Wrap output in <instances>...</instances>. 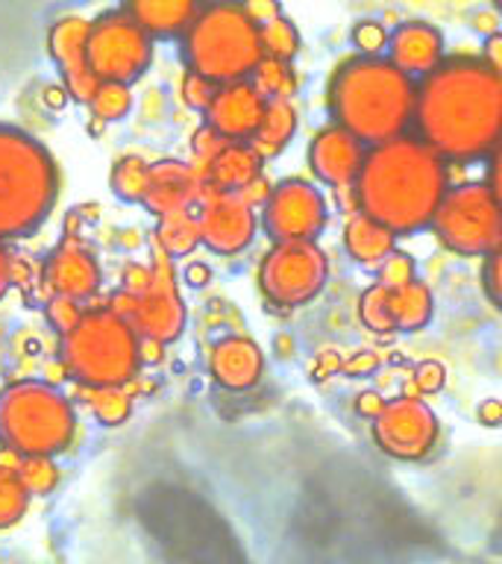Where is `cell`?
I'll use <instances>...</instances> for the list:
<instances>
[{
  "instance_id": "obj_1",
  "label": "cell",
  "mask_w": 502,
  "mask_h": 564,
  "mask_svg": "<svg viewBox=\"0 0 502 564\" xmlns=\"http://www.w3.org/2000/svg\"><path fill=\"white\" fill-rule=\"evenodd\" d=\"M414 123L444 162H473L502 144V77L482 59L456 56L421 79Z\"/></svg>"
},
{
  "instance_id": "obj_2",
  "label": "cell",
  "mask_w": 502,
  "mask_h": 564,
  "mask_svg": "<svg viewBox=\"0 0 502 564\" xmlns=\"http://www.w3.org/2000/svg\"><path fill=\"white\" fill-rule=\"evenodd\" d=\"M359 212L379 220L394 236H412L432 227L440 200L449 192L447 162L421 139L385 141L364 153L352 185Z\"/></svg>"
},
{
  "instance_id": "obj_3",
  "label": "cell",
  "mask_w": 502,
  "mask_h": 564,
  "mask_svg": "<svg viewBox=\"0 0 502 564\" xmlns=\"http://www.w3.org/2000/svg\"><path fill=\"white\" fill-rule=\"evenodd\" d=\"M417 83L385 56H356L335 70L329 83V109L338 127L364 144L403 139L414 121Z\"/></svg>"
},
{
  "instance_id": "obj_4",
  "label": "cell",
  "mask_w": 502,
  "mask_h": 564,
  "mask_svg": "<svg viewBox=\"0 0 502 564\" xmlns=\"http://www.w3.org/2000/svg\"><path fill=\"white\" fill-rule=\"evenodd\" d=\"M59 194V167L30 132L0 123V241L33 236Z\"/></svg>"
},
{
  "instance_id": "obj_5",
  "label": "cell",
  "mask_w": 502,
  "mask_h": 564,
  "mask_svg": "<svg viewBox=\"0 0 502 564\" xmlns=\"http://www.w3.org/2000/svg\"><path fill=\"white\" fill-rule=\"evenodd\" d=\"M59 356L83 388H123L139 377L144 341L112 306L91 308L62 335Z\"/></svg>"
},
{
  "instance_id": "obj_6",
  "label": "cell",
  "mask_w": 502,
  "mask_h": 564,
  "mask_svg": "<svg viewBox=\"0 0 502 564\" xmlns=\"http://www.w3.org/2000/svg\"><path fill=\"white\" fill-rule=\"evenodd\" d=\"M183 59L188 70L211 79L215 86L250 79L264 59L259 24L247 7L238 3L200 7L194 24L183 35Z\"/></svg>"
},
{
  "instance_id": "obj_7",
  "label": "cell",
  "mask_w": 502,
  "mask_h": 564,
  "mask_svg": "<svg viewBox=\"0 0 502 564\" xmlns=\"http://www.w3.org/2000/svg\"><path fill=\"white\" fill-rule=\"evenodd\" d=\"M77 414L59 388L12 382L0 391V444L21 458H53L74 441Z\"/></svg>"
},
{
  "instance_id": "obj_8",
  "label": "cell",
  "mask_w": 502,
  "mask_h": 564,
  "mask_svg": "<svg viewBox=\"0 0 502 564\" xmlns=\"http://www.w3.org/2000/svg\"><path fill=\"white\" fill-rule=\"evenodd\" d=\"M112 308L123 321H130L141 341L153 347L176 341L183 335L188 315L176 289L174 259L153 245V262L148 268L144 264L127 268L123 289L112 297Z\"/></svg>"
},
{
  "instance_id": "obj_9",
  "label": "cell",
  "mask_w": 502,
  "mask_h": 564,
  "mask_svg": "<svg viewBox=\"0 0 502 564\" xmlns=\"http://www.w3.org/2000/svg\"><path fill=\"white\" fill-rule=\"evenodd\" d=\"M432 229L452 253L488 259L502 245V206L488 183L456 185L440 200Z\"/></svg>"
},
{
  "instance_id": "obj_10",
  "label": "cell",
  "mask_w": 502,
  "mask_h": 564,
  "mask_svg": "<svg viewBox=\"0 0 502 564\" xmlns=\"http://www.w3.org/2000/svg\"><path fill=\"white\" fill-rule=\"evenodd\" d=\"M86 51L100 83L132 86L153 62V39L135 24L127 7H121L88 21Z\"/></svg>"
},
{
  "instance_id": "obj_11",
  "label": "cell",
  "mask_w": 502,
  "mask_h": 564,
  "mask_svg": "<svg viewBox=\"0 0 502 564\" xmlns=\"http://www.w3.org/2000/svg\"><path fill=\"white\" fill-rule=\"evenodd\" d=\"M329 280V259L317 241L273 245L259 264V289L273 306H306Z\"/></svg>"
},
{
  "instance_id": "obj_12",
  "label": "cell",
  "mask_w": 502,
  "mask_h": 564,
  "mask_svg": "<svg viewBox=\"0 0 502 564\" xmlns=\"http://www.w3.org/2000/svg\"><path fill=\"white\" fill-rule=\"evenodd\" d=\"M262 227L273 245L285 241H315L326 227L329 209L320 188L299 176H288L273 185L271 197L262 209Z\"/></svg>"
},
{
  "instance_id": "obj_13",
  "label": "cell",
  "mask_w": 502,
  "mask_h": 564,
  "mask_svg": "<svg viewBox=\"0 0 502 564\" xmlns=\"http://www.w3.org/2000/svg\"><path fill=\"white\" fill-rule=\"evenodd\" d=\"M376 447L400 462H421L438 444V417L421 397H396L373 417Z\"/></svg>"
},
{
  "instance_id": "obj_14",
  "label": "cell",
  "mask_w": 502,
  "mask_h": 564,
  "mask_svg": "<svg viewBox=\"0 0 502 564\" xmlns=\"http://www.w3.org/2000/svg\"><path fill=\"white\" fill-rule=\"evenodd\" d=\"M197 220H200V241L218 256L244 253L259 229L255 209L241 194L220 192L211 185L203 188Z\"/></svg>"
},
{
  "instance_id": "obj_15",
  "label": "cell",
  "mask_w": 502,
  "mask_h": 564,
  "mask_svg": "<svg viewBox=\"0 0 502 564\" xmlns=\"http://www.w3.org/2000/svg\"><path fill=\"white\" fill-rule=\"evenodd\" d=\"M88 21L77 15L59 18L56 24L47 30V51L51 59L59 68L62 86L77 104H91V97L100 88V79L95 77V70L88 65Z\"/></svg>"
},
{
  "instance_id": "obj_16",
  "label": "cell",
  "mask_w": 502,
  "mask_h": 564,
  "mask_svg": "<svg viewBox=\"0 0 502 564\" xmlns=\"http://www.w3.org/2000/svg\"><path fill=\"white\" fill-rule=\"evenodd\" d=\"M100 280L103 273H100L95 250L79 236L62 238L44 262V285L51 291V297H68L79 303L100 289Z\"/></svg>"
},
{
  "instance_id": "obj_17",
  "label": "cell",
  "mask_w": 502,
  "mask_h": 564,
  "mask_svg": "<svg viewBox=\"0 0 502 564\" xmlns=\"http://www.w3.org/2000/svg\"><path fill=\"white\" fill-rule=\"evenodd\" d=\"M361 165H364L361 141L338 123L317 130L312 144H308V167L315 171L320 183H326L335 192L352 188L359 180Z\"/></svg>"
},
{
  "instance_id": "obj_18",
  "label": "cell",
  "mask_w": 502,
  "mask_h": 564,
  "mask_svg": "<svg viewBox=\"0 0 502 564\" xmlns=\"http://www.w3.org/2000/svg\"><path fill=\"white\" fill-rule=\"evenodd\" d=\"M264 106L268 100L259 95V88L250 79H241V83L218 86V95L203 112V118H206L209 130H215L227 141H250L262 123Z\"/></svg>"
},
{
  "instance_id": "obj_19",
  "label": "cell",
  "mask_w": 502,
  "mask_h": 564,
  "mask_svg": "<svg viewBox=\"0 0 502 564\" xmlns=\"http://www.w3.org/2000/svg\"><path fill=\"white\" fill-rule=\"evenodd\" d=\"M203 176L192 167V162H179V159H162L150 165V183L144 194V206H148L156 218H167L176 212L197 209L203 197Z\"/></svg>"
},
{
  "instance_id": "obj_20",
  "label": "cell",
  "mask_w": 502,
  "mask_h": 564,
  "mask_svg": "<svg viewBox=\"0 0 502 564\" xmlns=\"http://www.w3.org/2000/svg\"><path fill=\"white\" fill-rule=\"evenodd\" d=\"M388 62L405 77H429L444 65V35L426 21H405L388 39Z\"/></svg>"
},
{
  "instance_id": "obj_21",
  "label": "cell",
  "mask_w": 502,
  "mask_h": 564,
  "mask_svg": "<svg viewBox=\"0 0 502 564\" xmlns=\"http://www.w3.org/2000/svg\"><path fill=\"white\" fill-rule=\"evenodd\" d=\"M209 370L218 386L229 391H247L262 379L264 352L247 335H227L211 347Z\"/></svg>"
},
{
  "instance_id": "obj_22",
  "label": "cell",
  "mask_w": 502,
  "mask_h": 564,
  "mask_svg": "<svg viewBox=\"0 0 502 564\" xmlns=\"http://www.w3.org/2000/svg\"><path fill=\"white\" fill-rule=\"evenodd\" d=\"M343 250L361 268L379 271L396 253V236L364 212H356L343 224Z\"/></svg>"
},
{
  "instance_id": "obj_23",
  "label": "cell",
  "mask_w": 502,
  "mask_h": 564,
  "mask_svg": "<svg viewBox=\"0 0 502 564\" xmlns=\"http://www.w3.org/2000/svg\"><path fill=\"white\" fill-rule=\"evenodd\" d=\"M264 159L250 148V141H229L218 156L211 159V165L203 174V183L220 192H244L247 185H253L262 176Z\"/></svg>"
},
{
  "instance_id": "obj_24",
  "label": "cell",
  "mask_w": 502,
  "mask_h": 564,
  "mask_svg": "<svg viewBox=\"0 0 502 564\" xmlns=\"http://www.w3.org/2000/svg\"><path fill=\"white\" fill-rule=\"evenodd\" d=\"M127 12L150 39H174L188 33L200 7L194 0H139L130 3Z\"/></svg>"
},
{
  "instance_id": "obj_25",
  "label": "cell",
  "mask_w": 502,
  "mask_h": 564,
  "mask_svg": "<svg viewBox=\"0 0 502 564\" xmlns=\"http://www.w3.org/2000/svg\"><path fill=\"white\" fill-rule=\"evenodd\" d=\"M388 303L394 333H421L435 315V297L423 280L408 282L403 289H388Z\"/></svg>"
},
{
  "instance_id": "obj_26",
  "label": "cell",
  "mask_w": 502,
  "mask_h": 564,
  "mask_svg": "<svg viewBox=\"0 0 502 564\" xmlns=\"http://www.w3.org/2000/svg\"><path fill=\"white\" fill-rule=\"evenodd\" d=\"M294 132H297V109H294V104L291 100H268L262 123L250 139V148L268 162V159L280 156L282 150L288 148Z\"/></svg>"
},
{
  "instance_id": "obj_27",
  "label": "cell",
  "mask_w": 502,
  "mask_h": 564,
  "mask_svg": "<svg viewBox=\"0 0 502 564\" xmlns=\"http://www.w3.org/2000/svg\"><path fill=\"white\" fill-rule=\"evenodd\" d=\"M153 245L165 256H171V259L194 253V247L203 245L197 212H176V215L159 218V227L153 232Z\"/></svg>"
},
{
  "instance_id": "obj_28",
  "label": "cell",
  "mask_w": 502,
  "mask_h": 564,
  "mask_svg": "<svg viewBox=\"0 0 502 564\" xmlns=\"http://www.w3.org/2000/svg\"><path fill=\"white\" fill-rule=\"evenodd\" d=\"M112 192L127 203H144L150 183V165L141 156H123L112 165Z\"/></svg>"
},
{
  "instance_id": "obj_29",
  "label": "cell",
  "mask_w": 502,
  "mask_h": 564,
  "mask_svg": "<svg viewBox=\"0 0 502 564\" xmlns=\"http://www.w3.org/2000/svg\"><path fill=\"white\" fill-rule=\"evenodd\" d=\"M259 33H262L264 59L288 62L291 65V59L299 53V30L291 18H273V21L259 26Z\"/></svg>"
},
{
  "instance_id": "obj_30",
  "label": "cell",
  "mask_w": 502,
  "mask_h": 564,
  "mask_svg": "<svg viewBox=\"0 0 502 564\" xmlns=\"http://www.w3.org/2000/svg\"><path fill=\"white\" fill-rule=\"evenodd\" d=\"M250 83L259 88V95H262L264 100H291L294 88H297L294 68H291L288 62H276V59L259 62V68L253 70Z\"/></svg>"
},
{
  "instance_id": "obj_31",
  "label": "cell",
  "mask_w": 502,
  "mask_h": 564,
  "mask_svg": "<svg viewBox=\"0 0 502 564\" xmlns=\"http://www.w3.org/2000/svg\"><path fill=\"white\" fill-rule=\"evenodd\" d=\"M86 405L103 426H121L132 412V400L123 388H83Z\"/></svg>"
},
{
  "instance_id": "obj_32",
  "label": "cell",
  "mask_w": 502,
  "mask_h": 564,
  "mask_svg": "<svg viewBox=\"0 0 502 564\" xmlns=\"http://www.w3.org/2000/svg\"><path fill=\"white\" fill-rule=\"evenodd\" d=\"M26 506H30V491L21 482L18 470L0 465V529L15 527L26 514Z\"/></svg>"
},
{
  "instance_id": "obj_33",
  "label": "cell",
  "mask_w": 502,
  "mask_h": 564,
  "mask_svg": "<svg viewBox=\"0 0 502 564\" xmlns=\"http://www.w3.org/2000/svg\"><path fill=\"white\" fill-rule=\"evenodd\" d=\"M91 115H95L97 121H121L127 118V112L132 109V95L130 86H114V83H100V88L91 97V104H88Z\"/></svg>"
},
{
  "instance_id": "obj_34",
  "label": "cell",
  "mask_w": 502,
  "mask_h": 564,
  "mask_svg": "<svg viewBox=\"0 0 502 564\" xmlns=\"http://www.w3.org/2000/svg\"><path fill=\"white\" fill-rule=\"evenodd\" d=\"M359 317L361 324L368 326L370 333H394L391 324V303H388V289H382L379 282H373L370 289H364L359 300Z\"/></svg>"
},
{
  "instance_id": "obj_35",
  "label": "cell",
  "mask_w": 502,
  "mask_h": 564,
  "mask_svg": "<svg viewBox=\"0 0 502 564\" xmlns=\"http://www.w3.org/2000/svg\"><path fill=\"white\" fill-rule=\"evenodd\" d=\"M21 482L26 485L30 497H39V494H51L59 482V470L53 465V458H21V465L15 467Z\"/></svg>"
},
{
  "instance_id": "obj_36",
  "label": "cell",
  "mask_w": 502,
  "mask_h": 564,
  "mask_svg": "<svg viewBox=\"0 0 502 564\" xmlns=\"http://www.w3.org/2000/svg\"><path fill=\"white\" fill-rule=\"evenodd\" d=\"M229 141L223 139V135H218L215 130H209L206 123H203L200 130L194 132L192 139V167L197 171V174H206V167L211 165V159L218 156L220 150L227 148Z\"/></svg>"
},
{
  "instance_id": "obj_37",
  "label": "cell",
  "mask_w": 502,
  "mask_h": 564,
  "mask_svg": "<svg viewBox=\"0 0 502 564\" xmlns=\"http://www.w3.org/2000/svg\"><path fill=\"white\" fill-rule=\"evenodd\" d=\"M414 280H417V276H414V259L408 253H400V250H396V253L379 268L376 282L382 289H403V285H408V282Z\"/></svg>"
},
{
  "instance_id": "obj_38",
  "label": "cell",
  "mask_w": 502,
  "mask_h": 564,
  "mask_svg": "<svg viewBox=\"0 0 502 564\" xmlns=\"http://www.w3.org/2000/svg\"><path fill=\"white\" fill-rule=\"evenodd\" d=\"M215 95H218V86H215L211 79L200 77V74H194V70H185L183 100L192 106V109H197V112H206L211 100H215Z\"/></svg>"
},
{
  "instance_id": "obj_39",
  "label": "cell",
  "mask_w": 502,
  "mask_h": 564,
  "mask_svg": "<svg viewBox=\"0 0 502 564\" xmlns=\"http://www.w3.org/2000/svg\"><path fill=\"white\" fill-rule=\"evenodd\" d=\"M388 30L379 21H361L352 30V44L359 47L361 56H379L382 51H388Z\"/></svg>"
},
{
  "instance_id": "obj_40",
  "label": "cell",
  "mask_w": 502,
  "mask_h": 564,
  "mask_svg": "<svg viewBox=\"0 0 502 564\" xmlns=\"http://www.w3.org/2000/svg\"><path fill=\"white\" fill-rule=\"evenodd\" d=\"M86 315L83 308H79L77 300H68V297H51L47 303V321H51L62 335L70 333L74 326L79 324V317Z\"/></svg>"
},
{
  "instance_id": "obj_41",
  "label": "cell",
  "mask_w": 502,
  "mask_h": 564,
  "mask_svg": "<svg viewBox=\"0 0 502 564\" xmlns=\"http://www.w3.org/2000/svg\"><path fill=\"white\" fill-rule=\"evenodd\" d=\"M484 291H488V297L496 303V308H502V245L493 250L488 259H484Z\"/></svg>"
},
{
  "instance_id": "obj_42",
  "label": "cell",
  "mask_w": 502,
  "mask_h": 564,
  "mask_svg": "<svg viewBox=\"0 0 502 564\" xmlns=\"http://www.w3.org/2000/svg\"><path fill=\"white\" fill-rule=\"evenodd\" d=\"M414 382H417V388H421L423 394H435V391H440L444 382H447V370H444L440 361H421V365L414 368Z\"/></svg>"
},
{
  "instance_id": "obj_43",
  "label": "cell",
  "mask_w": 502,
  "mask_h": 564,
  "mask_svg": "<svg viewBox=\"0 0 502 564\" xmlns=\"http://www.w3.org/2000/svg\"><path fill=\"white\" fill-rule=\"evenodd\" d=\"M482 62L493 74H500L502 77V30L500 33H493L484 39V51H482Z\"/></svg>"
},
{
  "instance_id": "obj_44",
  "label": "cell",
  "mask_w": 502,
  "mask_h": 564,
  "mask_svg": "<svg viewBox=\"0 0 502 564\" xmlns=\"http://www.w3.org/2000/svg\"><path fill=\"white\" fill-rule=\"evenodd\" d=\"M488 188H491L496 203L502 206V144L491 153V165H488Z\"/></svg>"
},
{
  "instance_id": "obj_45",
  "label": "cell",
  "mask_w": 502,
  "mask_h": 564,
  "mask_svg": "<svg viewBox=\"0 0 502 564\" xmlns=\"http://www.w3.org/2000/svg\"><path fill=\"white\" fill-rule=\"evenodd\" d=\"M385 409V400H382V394H376V391H364V394H359V403H356V412L364 414V417H376L379 412Z\"/></svg>"
},
{
  "instance_id": "obj_46",
  "label": "cell",
  "mask_w": 502,
  "mask_h": 564,
  "mask_svg": "<svg viewBox=\"0 0 502 564\" xmlns=\"http://www.w3.org/2000/svg\"><path fill=\"white\" fill-rule=\"evenodd\" d=\"M373 368H376V356H373L370 350L356 352L350 361H343V370H347V373H352V377H356V373H370Z\"/></svg>"
},
{
  "instance_id": "obj_47",
  "label": "cell",
  "mask_w": 502,
  "mask_h": 564,
  "mask_svg": "<svg viewBox=\"0 0 502 564\" xmlns=\"http://www.w3.org/2000/svg\"><path fill=\"white\" fill-rule=\"evenodd\" d=\"M479 421L484 423V426H500L502 423V403L500 400H484L482 405H479Z\"/></svg>"
},
{
  "instance_id": "obj_48",
  "label": "cell",
  "mask_w": 502,
  "mask_h": 564,
  "mask_svg": "<svg viewBox=\"0 0 502 564\" xmlns=\"http://www.w3.org/2000/svg\"><path fill=\"white\" fill-rule=\"evenodd\" d=\"M9 285H12V259H9L7 247L0 241V300L7 297Z\"/></svg>"
},
{
  "instance_id": "obj_49",
  "label": "cell",
  "mask_w": 502,
  "mask_h": 564,
  "mask_svg": "<svg viewBox=\"0 0 502 564\" xmlns=\"http://www.w3.org/2000/svg\"><path fill=\"white\" fill-rule=\"evenodd\" d=\"M185 276H188V282H192V285H206L211 276V271L206 268V264H192V268L185 271Z\"/></svg>"
},
{
  "instance_id": "obj_50",
  "label": "cell",
  "mask_w": 502,
  "mask_h": 564,
  "mask_svg": "<svg viewBox=\"0 0 502 564\" xmlns=\"http://www.w3.org/2000/svg\"><path fill=\"white\" fill-rule=\"evenodd\" d=\"M473 26H476V30H484L488 35L500 33V30H496V15H491V12H482V15H476Z\"/></svg>"
},
{
  "instance_id": "obj_51",
  "label": "cell",
  "mask_w": 502,
  "mask_h": 564,
  "mask_svg": "<svg viewBox=\"0 0 502 564\" xmlns=\"http://www.w3.org/2000/svg\"><path fill=\"white\" fill-rule=\"evenodd\" d=\"M496 12H500V15H502V0H500V3H496Z\"/></svg>"
}]
</instances>
